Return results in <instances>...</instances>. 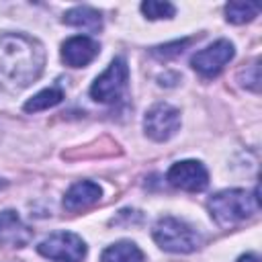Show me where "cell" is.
I'll return each instance as SVG.
<instances>
[{"label": "cell", "instance_id": "ba28073f", "mask_svg": "<svg viewBox=\"0 0 262 262\" xmlns=\"http://www.w3.org/2000/svg\"><path fill=\"white\" fill-rule=\"evenodd\" d=\"M166 180L170 186L184 192H201L209 184V172L199 160H182L170 166Z\"/></svg>", "mask_w": 262, "mask_h": 262}, {"label": "cell", "instance_id": "9c48e42d", "mask_svg": "<svg viewBox=\"0 0 262 262\" xmlns=\"http://www.w3.org/2000/svg\"><path fill=\"white\" fill-rule=\"evenodd\" d=\"M100 51V45L88 35H76L61 43V61L70 68L88 66Z\"/></svg>", "mask_w": 262, "mask_h": 262}, {"label": "cell", "instance_id": "ffe728a7", "mask_svg": "<svg viewBox=\"0 0 262 262\" xmlns=\"http://www.w3.org/2000/svg\"><path fill=\"white\" fill-rule=\"evenodd\" d=\"M2 184H4V182H0V186H2Z\"/></svg>", "mask_w": 262, "mask_h": 262}, {"label": "cell", "instance_id": "6da1fadb", "mask_svg": "<svg viewBox=\"0 0 262 262\" xmlns=\"http://www.w3.org/2000/svg\"><path fill=\"white\" fill-rule=\"evenodd\" d=\"M45 66L43 45L20 33L0 35V88L23 90L33 84Z\"/></svg>", "mask_w": 262, "mask_h": 262}, {"label": "cell", "instance_id": "52a82bcc", "mask_svg": "<svg viewBox=\"0 0 262 262\" xmlns=\"http://www.w3.org/2000/svg\"><path fill=\"white\" fill-rule=\"evenodd\" d=\"M235 55V47L231 41L227 39H217L215 43H211L209 47L196 51L190 57V66L196 74H201L203 78H215L221 74V70L233 59Z\"/></svg>", "mask_w": 262, "mask_h": 262}, {"label": "cell", "instance_id": "d6986e66", "mask_svg": "<svg viewBox=\"0 0 262 262\" xmlns=\"http://www.w3.org/2000/svg\"><path fill=\"white\" fill-rule=\"evenodd\" d=\"M237 262H260V258L256 254H244V256H239Z\"/></svg>", "mask_w": 262, "mask_h": 262}, {"label": "cell", "instance_id": "5b68a950", "mask_svg": "<svg viewBox=\"0 0 262 262\" xmlns=\"http://www.w3.org/2000/svg\"><path fill=\"white\" fill-rule=\"evenodd\" d=\"M37 252L53 262H82L86 258V244L74 231H55L37 246Z\"/></svg>", "mask_w": 262, "mask_h": 262}, {"label": "cell", "instance_id": "277c9868", "mask_svg": "<svg viewBox=\"0 0 262 262\" xmlns=\"http://www.w3.org/2000/svg\"><path fill=\"white\" fill-rule=\"evenodd\" d=\"M127 82H129V66H127L125 57H115L108 63V68L92 82L90 96L96 102L113 104L127 90Z\"/></svg>", "mask_w": 262, "mask_h": 262}, {"label": "cell", "instance_id": "9a60e30c", "mask_svg": "<svg viewBox=\"0 0 262 262\" xmlns=\"http://www.w3.org/2000/svg\"><path fill=\"white\" fill-rule=\"evenodd\" d=\"M258 6L250 2H229L225 4V18L231 25H244L258 16Z\"/></svg>", "mask_w": 262, "mask_h": 262}, {"label": "cell", "instance_id": "e0dca14e", "mask_svg": "<svg viewBox=\"0 0 262 262\" xmlns=\"http://www.w3.org/2000/svg\"><path fill=\"white\" fill-rule=\"evenodd\" d=\"M192 43V39L188 37V39H182V41H174V43H166V45H162V47H154V55L156 57H160V59H168V57H174V55H178V53H182L184 51V47L186 45H190Z\"/></svg>", "mask_w": 262, "mask_h": 262}, {"label": "cell", "instance_id": "3957f363", "mask_svg": "<svg viewBox=\"0 0 262 262\" xmlns=\"http://www.w3.org/2000/svg\"><path fill=\"white\" fill-rule=\"evenodd\" d=\"M151 235L162 250L172 254H188L201 246V235L196 233V229H192L186 221L170 215L158 219Z\"/></svg>", "mask_w": 262, "mask_h": 262}, {"label": "cell", "instance_id": "5bb4252c", "mask_svg": "<svg viewBox=\"0 0 262 262\" xmlns=\"http://www.w3.org/2000/svg\"><path fill=\"white\" fill-rule=\"evenodd\" d=\"M61 100H63V90L59 86H49V88L37 92L33 98H29L23 108L27 113H39V111H47V108L59 104Z\"/></svg>", "mask_w": 262, "mask_h": 262}, {"label": "cell", "instance_id": "ac0fdd59", "mask_svg": "<svg viewBox=\"0 0 262 262\" xmlns=\"http://www.w3.org/2000/svg\"><path fill=\"white\" fill-rule=\"evenodd\" d=\"M248 70H250V74H246V72H239V76H237V80L242 82V86L244 88H250V90H254V92H258V59L256 61H252L250 66H248Z\"/></svg>", "mask_w": 262, "mask_h": 262}, {"label": "cell", "instance_id": "7c38bea8", "mask_svg": "<svg viewBox=\"0 0 262 262\" xmlns=\"http://www.w3.org/2000/svg\"><path fill=\"white\" fill-rule=\"evenodd\" d=\"M61 20H63V25L84 29V31H90V33H96V31L102 29V16L92 6H74L63 14Z\"/></svg>", "mask_w": 262, "mask_h": 262}, {"label": "cell", "instance_id": "8992f818", "mask_svg": "<svg viewBox=\"0 0 262 262\" xmlns=\"http://www.w3.org/2000/svg\"><path fill=\"white\" fill-rule=\"evenodd\" d=\"M180 129V111L168 102H156L143 117V131L154 141H168Z\"/></svg>", "mask_w": 262, "mask_h": 262}, {"label": "cell", "instance_id": "8fae6325", "mask_svg": "<svg viewBox=\"0 0 262 262\" xmlns=\"http://www.w3.org/2000/svg\"><path fill=\"white\" fill-rule=\"evenodd\" d=\"M102 196V188L92 180H80L72 184L63 194V209L66 211H84L98 203Z\"/></svg>", "mask_w": 262, "mask_h": 262}, {"label": "cell", "instance_id": "4fadbf2b", "mask_svg": "<svg viewBox=\"0 0 262 262\" xmlns=\"http://www.w3.org/2000/svg\"><path fill=\"white\" fill-rule=\"evenodd\" d=\"M100 262H143V252L137 244L129 239H121L102 250Z\"/></svg>", "mask_w": 262, "mask_h": 262}, {"label": "cell", "instance_id": "2e32d148", "mask_svg": "<svg viewBox=\"0 0 262 262\" xmlns=\"http://www.w3.org/2000/svg\"><path fill=\"white\" fill-rule=\"evenodd\" d=\"M141 12L149 20H160V18H172L176 14V6L170 2H160V0H145L141 2Z\"/></svg>", "mask_w": 262, "mask_h": 262}, {"label": "cell", "instance_id": "30bf717a", "mask_svg": "<svg viewBox=\"0 0 262 262\" xmlns=\"http://www.w3.org/2000/svg\"><path fill=\"white\" fill-rule=\"evenodd\" d=\"M33 239V229L23 223L16 211H0V244L10 248H25Z\"/></svg>", "mask_w": 262, "mask_h": 262}, {"label": "cell", "instance_id": "7a4b0ae2", "mask_svg": "<svg viewBox=\"0 0 262 262\" xmlns=\"http://www.w3.org/2000/svg\"><path fill=\"white\" fill-rule=\"evenodd\" d=\"M207 207L217 225H221V227L235 225L239 221L254 217L260 211L258 186H254L252 192H248L244 188L219 190L207 201Z\"/></svg>", "mask_w": 262, "mask_h": 262}]
</instances>
